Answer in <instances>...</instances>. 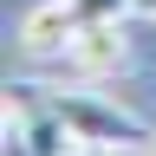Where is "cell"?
Returning <instances> with one entry per match:
<instances>
[{"mask_svg":"<svg viewBox=\"0 0 156 156\" xmlns=\"http://www.w3.org/2000/svg\"><path fill=\"white\" fill-rule=\"evenodd\" d=\"M78 20H130L136 13V0H72Z\"/></svg>","mask_w":156,"mask_h":156,"instance_id":"obj_4","label":"cell"},{"mask_svg":"<svg viewBox=\"0 0 156 156\" xmlns=\"http://www.w3.org/2000/svg\"><path fill=\"white\" fill-rule=\"evenodd\" d=\"M143 156H156V136H150V143H143Z\"/></svg>","mask_w":156,"mask_h":156,"instance_id":"obj_7","label":"cell"},{"mask_svg":"<svg viewBox=\"0 0 156 156\" xmlns=\"http://www.w3.org/2000/svg\"><path fill=\"white\" fill-rule=\"evenodd\" d=\"M0 156H39V150L26 143V130H20V124H7V130H0Z\"/></svg>","mask_w":156,"mask_h":156,"instance_id":"obj_5","label":"cell"},{"mask_svg":"<svg viewBox=\"0 0 156 156\" xmlns=\"http://www.w3.org/2000/svg\"><path fill=\"white\" fill-rule=\"evenodd\" d=\"M136 13H143V20H156V0H136Z\"/></svg>","mask_w":156,"mask_h":156,"instance_id":"obj_6","label":"cell"},{"mask_svg":"<svg viewBox=\"0 0 156 156\" xmlns=\"http://www.w3.org/2000/svg\"><path fill=\"white\" fill-rule=\"evenodd\" d=\"M124 65V20H85L78 39L58 52V72L72 85H91V78H111Z\"/></svg>","mask_w":156,"mask_h":156,"instance_id":"obj_2","label":"cell"},{"mask_svg":"<svg viewBox=\"0 0 156 156\" xmlns=\"http://www.w3.org/2000/svg\"><path fill=\"white\" fill-rule=\"evenodd\" d=\"M52 104H58V117H65V124L78 130V143L85 150H143L150 143V124L136 111H124V104H111V98H98V91H46Z\"/></svg>","mask_w":156,"mask_h":156,"instance_id":"obj_1","label":"cell"},{"mask_svg":"<svg viewBox=\"0 0 156 156\" xmlns=\"http://www.w3.org/2000/svg\"><path fill=\"white\" fill-rule=\"evenodd\" d=\"M78 26H85V20H78L72 0H39V7L20 20V46H26L33 58H58V52L78 39Z\"/></svg>","mask_w":156,"mask_h":156,"instance_id":"obj_3","label":"cell"}]
</instances>
